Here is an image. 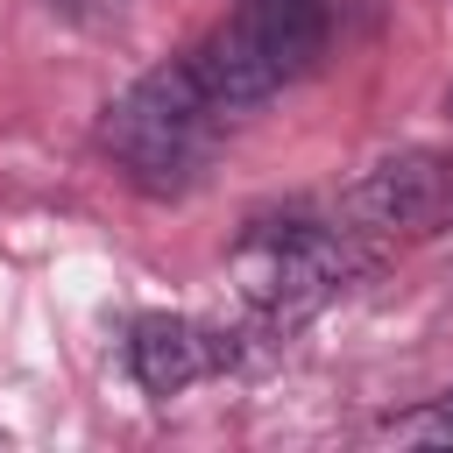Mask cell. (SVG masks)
Wrapping results in <instances>:
<instances>
[{
  "mask_svg": "<svg viewBox=\"0 0 453 453\" xmlns=\"http://www.w3.org/2000/svg\"><path fill=\"white\" fill-rule=\"evenodd\" d=\"M396 432H411V439H453V396H446L432 418H411V425H396Z\"/></svg>",
  "mask_w": 453,
  "mask_h": 453,
  "instance_id": "7",
  "label": "cell"
},
{
  "mask_svg": "<svg viewBox=\"0 0 453 453\" xmlns=\"http://www.w3.org/2000/svg\"><path fill=\"white\" fill-rule=\"evenodd\" d=\"M234 361V340H219L212 326L198 319H177V311H149L127 326V375L149 389V396H184L191 382L219 375Z\"/></svg>",
  "mask_w": 453,
  "mask_h": 453,
  "instance_id": "5",
  "label": "cell"
},
{
  "mask_svg": "<svg viewBox=\"0 0 453 453\" xmlns=\"http://www.w3.org/2000/svg\"><path fill=\"white\" fill-rule=\"evenodd\" d=\"M354 269H361L354 226L333 234V226L297 219V212H283V219H248L241 241H234V255H226V276H234L241 304H248L269 333H297L304 319H319V311L347 290Z\"/></svg>",
  "mask_w": 453,
  "mask_h": 453,
  "instance_id": "3",
  "label": "cell"
},
{
  "mask_svg": "<svg viewBox=\"0 0 453 453\" xmlns=\"http://www.w3.org/2000/svg\"><path fill=\"white\" fill-rule=\"evenodd\" d=\"M326 42L333 0H234L226 21H212V35L191 50V71L226 113H241L297 85L326 57Z\"/></svg>",
  "mask_w": 453,
  "mask_h": 453,
  "instance_id": "2",
  "label": "cell"
},
{
  "mask_svg": "<svg viewBox=\"0 0 453 453\" xmlns=\"http://www.w3.org/2000/svg\"><path fill=\"white\" fill-rule=\"evenodd\" d=\"M226 106L198 85L191 57L156 64L149 78H134L120 99H106L99 113V149L113 156V170L156 198H177L205 177L212 149H219Z\"/></svg>",
  "mask_w": 453,
  "mask_h": 453,
  "instance_id": "1",
  "label": "cell"
},
{
  "mask_svg": "<svg viewBox=\"0 0 453 453\" xmlns=\"http://www.w3.org/2000/svg\"><path fill=\"white\" fill-rule=\"evenodd\" d=\"M64 21H78V28H113L120 14H127V0H50Z\"/></svg>",
  "mask_w": 453,
  "mask_h": 453,
  "instance_id": "6",
  "label": "cell"
},
{
  "mask_svg": "<svg viewBox=\"0 0 453 453\" xmlns=\"http://www.w3.org/2000/svg\"><path fill=\"white\" fill-rule=\"evenodd\" d=\"M340 219L354 234H439L453 219V156H432V149H403V156H382L375 170H361L340 198Z\"/></svg>",
  "mask_w": 453,
  "mask_h": 453,
  "instance_id": "4",
  "label": "cell"
}]
</instances>
